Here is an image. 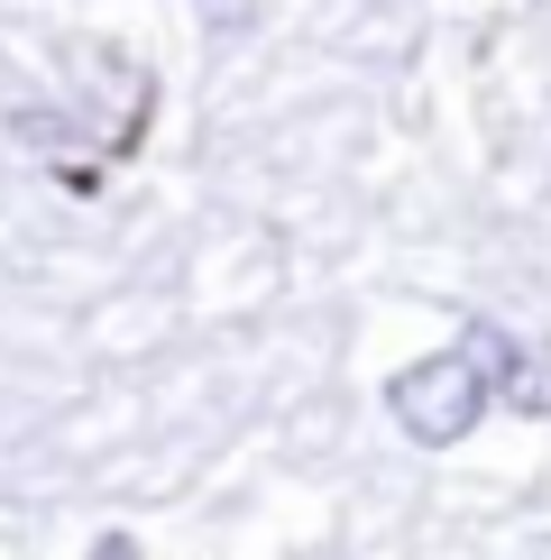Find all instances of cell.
<instances>
[{"instance_id": "obj_1", "label": "cell", "mask_w": 551, "mask_h": 560, "mask_svg": "<svg viewBox=\"0 0 551 560\" xmlns=\"http://www.w3.org/2000/svg\"><path fill=\"white\" fill-rule=\"evenodd\" d=\"M386 405H396V423L423 441V451H450V441H469L478 413H488V368H478L469 349L423 359V368H405V377L386 386Z\"/></svg>"}, {"instance_id": "obj_2", "label": "cell", "mask_w": 551, "mask_h": 560, "mask_svg": "<svg viewBox=\"0 0 551 560\" xmlns=\"http://www.w3.org/2000/svg\"><path fill=\"white\" fill-rule=\"evenodd\" d=\"M469 359H478V368H496L515 405H551V359H534L524 340H505L496 322H478V331H469Z\"/></svg>"}]
</instances>
